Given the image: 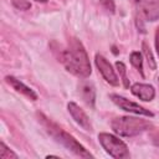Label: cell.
Here are the masks:
<instances>
[{"label": "cell", "instance_id": "obj_13", "mask_svg": "<svg viewBox=\"0 0 159 159\" xmlns=\"http://www.w3.org/2000/svg\"><path fill=\"white\" fill-rule=\"evenodd\" d=\"M116 68H117V71H118V73H119V76H120V78H122L123 86H124L125 88H128V87H129V81H128V77H127V68H125V65H124L123 62H120V61H117V62H116Z\"/></svg>", "mask_w": 159, "mask_h": 159}, {"label": "cell", "instance_id": "obj_5", "mask_svg": "<svg viewBox=\"0 0 159 159\" xmlns=\"http://www.w3.org/2000/svg\"><path fill=\"white\" fill-rule=\"evenodd\" d=\"M134 2L140 16L147 21L159 19V0H134Z\"/></svg>", "mask_w": 159, "mask_h": 159}, {"label": "cell", "instance_id": "obj_6", "mask_svg": "<svg viewBox=\"0 0 159 159\" xmlns=\"http://www.w3.org/2000/svg\"><path fill=\"white\" fill-rule=\"evenodd\" d=\"M109 98L112 99L113 103H116L123 111H127V112H130V113H135V114H140V116H147V117H153L154 116L149 109H147V108H144V107H142V106H139V104H137V103H134V102L119 96V94H114L113 93V94L109 96Z\"/></svg>", "mask_w": 159, "mask_h": 159}, {"label": "cell", "instance_id": "obj_9", "mask_svg": "<svg viewBox=\"0 0 159 159\" xmlns=\"http://www.w3.org/2000/svg\"><path fill=\"white\" fill-rule=\"evenodd\" d=\"M132 93L138 97L139 99L144 101V102H149L155 97V89L153 86L150 84H145V83H134L130 87Z\"/></svg>", "mask_w": 159, "mask_h": 159}, {"label": "cell", "instance_id": "obj_4", "mask_svg": "<svg viewBox=\"0 0 159 159\" xmlns=\"http://www.w3.org/2000/svg\"><path fill=\"white\" fill-rule=\"evenodd\" d=\"M98 140L101 143V145L103 147V149L112 157L116 159H125L129 158V150L127 144L120 140L119 138H117L113 134L109 133H101L98 134Z\"/></svg>", "mask_w": 159, "mask_h": 159}, {"label": "cell", "instance_id": "obj_3", "mask_svg": "<svg viewBox=\"0 0 159 159\" xmlns=\"http://www.w3.org/2000/svg\"><path fill=\"white\" fill-rule=\"evenodd\" d=\"M111 127L113 132L120 137H135L147 129L152 127L150 122L143 118H137V117H118L114 118L111 123Z\"/></svg>", "mask_w": 159, "mask_h": 159}, {"label": "cell", "instance_id": "obj_8", "mask_svg": "<svg viewBox=\"0 0 159 159\" xmlns=\"http://www.w3.org/2000/svg\"><path fill=\"white\" fill-rule=\"evenodd\" d=\"M67 109H68L70 114L72 116V118L75 119V122L77 124H80L86 130H92V127H91V123H89V118L87 117V114L84 113V111L77 103L70 102L67 104Z\"/></svg>", "mask_w": 159, "mask_h": 159}, {"label": "cell", "instance_id": "obj_18", "mask_svg": "<svg viewBox=\"0 0 159 159\" xmlns=\"http://www.w3.org/2000/svg\"><path fill=\"white\" fill-rule=\"evenodd\" d=\"M150 138H152V142L154 145L159 147V132L158 130H154L150 133Z\"/></svg>", "mask_w": 159, "mask_h": 159}, {"label": "cell", "instance_id": "obj_10", "mask_svg": "<svg viewBox=\"0 0 159 159\" xmlns=\"http://www.w3.org/2000/svg\"><path fill=\"white\" fill-rule=\"evenodd\" d=\"M5 80H6V82H7L16 92L24 94L25 97H27V98L31 99V101H36V99H37L36 92H35L34 89H31L30 87H27L26 84H24L20 80H17V78H15V77H12V76H6Z\"/></svg>", "mask_w": 159, "mask_h": 159}, {"label": "cell", "instance_id": "obj_1", "mask_svg": "<svg viewBox=\"0 0 159 159\" xmlns=\"http://www.w3.org/2000/svg\"><path fill=\"white\" fill-rule=\"evenodd\" d=\"M61 62L68 72L81 78L88 77L92 72L88 55L77 39H72L68 47L62 52Z\"/></svg>", "mask_w": 159, "mask_h": 159}, {"label": "cell", "instance_id": "obj_15", "mask_svg": "<svg viewBox=\"0 0 159 159\" xmlns=\"http://www.w3.org/2000/svg\"><path fill=\"white\" fill-rule=\"evenodd\" d=\"M0 158H1V159H10V158L16 159L17 155H16L12 150H10V149L5 145L4 142H1V143H0Z\"/></svg>", "mask_w": 159, "mask_h": 159}, {"label": "cell", "instance_id": "obj_17", "mask_svg": "<svg viewBox=\"0 0 159 159\" xmlns=\"http://www.w3.org/2000/svg\"><path fill=\"white\" fill-rule=\"evenodd\" d=\"M101 5L104 7V10H107V11H111V12H114V9H116V6H114V2H113V0H101Z\"/></svg>", "mask_w": 159, "mask_h": 159}, {"label": "cell", "instance_id": "obj_14", "mask_svg": "<svg viewBox=\"0 0 159 159\" xmlns=\"http://www.w3.org/2000/svg\"><path fill=\"white\" fill-rule=\"evenodd\" d=\"M142 47H143V53H144V56H145V58H147V61H148L149 67H150L152 70H155V68H157V63H155V60H154V57H153V53H152L150 48L148 47V45H147L145 42H143Z\"/></svg>", "mask_w": 159, "mask_h": 159}, {"label": "cell", "instance_id": "obj_16", "mask_svg": "<svg viewBox=\"0 0 159 159\" xmlns=\"http://www.w3.org/2000/svg\"><path fill=\"white\" fill-rule=\"evenodd\" d=\"M12 5L19 10H29L31 4L27 0H12Z\"/></svg>", "mask_w": 159, "mask_h": 159}, {"label": "cell", "instance_id": "obj_11", "mask_svg": "<svg viewBox=\"0 0 159 159\" xmlns=\"http://www.w3.org/2000/svg\"><path fill=\"white\" fill-rule=\"evenodd\" d=\"M80 92H81L83 101L88 106L93 107L94 106V88H93V86L88 82H84L80 86Z\"/></svg>", "mask_w": 159, "mask_h": 159}, {"label": "cell", "instance_id": "obj_12", "mask_svg": "<svg viewBox=\"0 0 159 159\" xmlns=\"http://www.w3.org/2000/svg\"><path fill=\"white\" fill-rule=\"evenodd\" d=\"M130 63L140 72L142 76H144L143 73V58H142V53L138 51H134L130 53Z\"/></svg>", "mask_w": 159, "mask_h": 159}, {"label": "cell", "instance_id": "obj_2", "mask_svg": "<svg viewBox=\"0 0 159 159\" xmlns=\"http://www.w3.org/2000/svg\"><path fill=\"white\" fill-rule=\"evenodd\" d=\"M40 117H41V120H42L43 125L46 127L47 132L53 137V139H55L56 142L61 143L63 147H66L68 150H71L72 153H75L76 155L81 157V158H92V157H93L89 152H87V149H86L82 144H80L71 134H68L67 132H65V130H63L61 127H58L56 123L51 122L48 118L43 117L42 114H40Z\"/></svg>", "mask_w": 159, "mask_h": 159}, {"label": "cell", "instance_id": "obj_21", "mask_svg": "<svg viewBox=\"0 0 159 159\" xmlns=\"http://www.w3.org/2000/svg\"><path fill=\"white\" fill-rule=\"evenodd\" d=\"M158 83H159V77H158Z\"/></svg>", "mask_w": 159, "mask_h": 159}, {"label": "cell", "instance_id": "obj_19", "mask_svg": "<svg viewBox=\"0 0 159 159\" xmlns=\"http://www.w3.org/2000/svg\"><path fill=\"white\" fill-rule=\"evenodd\" d=\"M155 48H157V52H158V56H159V27L155 31Z\"/></svg>", "mask_w": 159, "mask_h": 159}, {"label": "cell", "instance_id": "obj_7", "mask_svg": "<svg viewBox=\"0 0 159 159\" xmlns=\"http://www.w3.org/2000/svg\"><path fill=\"white\" fill-rule=\"evenodd\" d=\"M94 62H96V66H97L98 71L101 72V75H102L103 78L106 80V82H108V83L112 84V86H118V84H119L118 76L116 75V72H114L112 65L108 62V60H107L104 56L97 53L96 57H94Z\"/></svg>", "mask_w": 159, "mask_h": 159}, {"label": "cell", "instance_id": "obj_20", "mask_svg": "<svg viewBox=\"0 0 159 159\" xmlns=\"http://www.w3.org/2000/svg\"><path fill=\"white\" fill-rule=\"evenodd\" d=\"M35 1H37V2H46L47 0H35Z\"/></svg>", "mask_w": 159, "mask_h": 159}]
</instances>
